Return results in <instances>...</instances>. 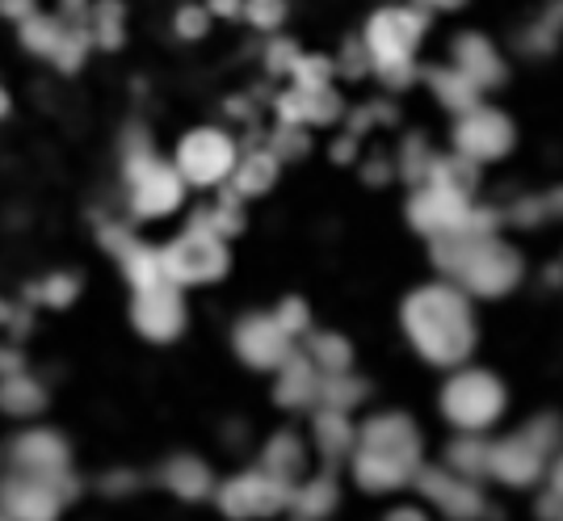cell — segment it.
Returning <instances> with one entry per match:
<instances>
[{"instance_id": "1", "label": "cell", "mask_w": 563, "mask_h": 521, "mask_svg": "<svg viewBox=\"0 0 563 521\" xmlns=\"http://www.w3.org/2000/svg\"><path fill=\"white\" fill-rule=\"evenodd\" d=\"M404 329L412 345L438 366H459L475 350V320L454 286H424L404 303Z\"/></svg>"}, {"instance_id": "2", "label": "cell", "mask_w": 563, "mask_h": 521, "mask_svg": "<svg viewBox=\"0 0 563 521\" xmlns=\"http://www.w3.org/2000/svg\"><path fill=\"white\" fill-rule=\"evenodd\" d=\"M424 25H429V9H421V4H391V9L371 13L362 43L371 51L378 80L387 89L412 85V76H417L412 55H417V43L424 38Z\"/></svg>"}, {"instance_id": "3", "label": "cell", "mask_w": 563, "mask_h": 521, "mask_svg": "<svg viewBox=\"0 0 563 521\" xmlns=\"http://www.w3.org/2000/svg\"><path fill=\"white\" fill-rule=\"evenodd\" d=\"M126 181H131V207L143 219H161V214L181 207V168H168L152 156L147 140L126 156Z\"/></svg>"}, {"instance_id": "4", "label": "cell", "mask_w": 563, "mask_h": 521, "mask_svg": "<svg viewBox=\"0 0 563 521\" xmlns=\"http://www.w3.org/2000/svg\"><path fill=\"white\" fill-rule=\"evenodd\" d=\"M161 257H165L168 282H177V286L214 282V278L228 269V248H223L219 232H211L202 219H194V228H189L186 236L173 240Z\"/></svg>"}, {"instance_id": "5", "label": "cell", "mask_w": 563, "mask_h": 521, "mask_svg": "<svg viewBox=\"0 0 563 521\" xmlns=\"http://www.w3.org/2000/svg\"><path fill=\"white\" fill-rule=\"evenodd\" d=\"M446 417L454 425L463 429H484L488 421L500 417V408H505V391H500V383L493 375H484V370H467V375H459V379L446 387Z\"/></svg>"}, {"instance_id": "6", "label": "cell", "mask_w": 563, "mask_h": 521, "mask_svg": "<svg viewBox=\"0 0 563 521\" xmlns=\"http://www.w3.org/2000/svg\"><path fill=\"white\" fill-rule=\"evenodd\" d=\"M177 168L194 186H214L235 168V143L223 131H194L177 147Z\"/></svg>"}, {"instance_id": "7", "label": "cell", "mask_w": 563, "mask_h": 521, "mask_svg": "<svg viewBox=\"0 0 563 521\" xmlns=\"http://www.w3.org/2000/svg\"><path fill=\"white\" fill-rule=\"evenodd\" d=\"M454 143H459V152L467 156V160H496V156H505L509 152V143H514V122L505 119V114H496V110H471L459 119V131H454Z\"/></svg>"}, {"instance_id": "8", "label": "cell", "mask_w": 563, "mask_h": 521, "mask_svg": "<svg viewBox=\"0 0 563 521\" xmlns=\"http://www.w3.org/2000/svg\"><path fill=\"white\" fill-rule=\"evenodd\" d=\"M408 214H412V223H417L421 232L446 240V236H459V232H463V223H467V214H471V202H467V193L429 186V190H421L417 198H412Z\"/></svg>"}, {"instance_id": "9", "label": "cell", "mask_w": 563, "mask_h": 521, "mask_svg": "<svg viewBox=\"0 0 563 521\" xmlns=\"http://www.w3.org/2000/svg\"><path fill=\"white\" fill-rule=\"evenodd\" d=\"M186 324V308H181V295L173 282L147 286V290H135V329L152 341H168L177 336Z\"/></svg>"}, {"instance_id": "10", "label": "cell", "mask_w": 563, "mask_h": 521, "mask_svg": "<svg viewBox=\"0 0 563 521\" xmlns=\"http://www.w3.org/2000/svg\"><path fill=\"white\" fill-rule=\"evenodd\" d=\"M235 350L249 366H286L290 362V332L278 324V315H249L235 329Z\"/></svg>"}, {"instance_id": "11", "label": "cell", "mask_w": 563, "mask_h": 521, "mask_svg": "<svg viewBox=\"0 0 563 521\" xmlns=\"http://www.w3.org/2000/svg\"><path fill=\"white\" fill-rule=\"evenodd\" d=\"M454 68L467 71L479 89L505 80V59L496 55V47L484 34H459V38H454Z\"/></svg>"}, {"instance_id": "12", "label": "cell", "mask_w": 563, "mask_h": 521, "mask_svg": "<svg viewBox=\"0 0 563 521\" xmlns=\"http://www.w3.org/2000/svg\"><path fill=\"white\" fill-rule=\"evenodd\" d=\"M429 85H433V93L442 106H450L459 119L471 114V110H479V85L471 80L467 71L459 68H433L429 71Z\"/></svg>"}, {"instance_id": "13", "label": "cell", "mask_w": 563, "mask_h": 521, "mask_svg": "<svg viewBox=\"0 0 563 521\" xmlns=\"http://www.w3.org/2000/svg\"><path fill=\"white\" fill-rule=\"evenodd\" d=\"M320 387L324 383L316 379V362L311 357H290L286 362V370H282V383H278V400L282 403H303L311 396H320Z\"/></svg>"}, {"instance_id": "14", "label": "cell", "mask_w": 563, "mask_h": 521, "mask_svg": "<svg viewBox=\"0 0 563 521\" xmlns=\"http://www.w3.org/2000/svg\"><path fill=\"white\" fill-rule=\"evenodd\" d=\"M274 173H278V156H274V152H253L249 160H240V168H235L232 193H244V198L265 193L269 186H274Z\"/></svg>"}, {"instance_id": "15", "label": "cell", "mask_w": 563, "mask_h": 521, "mask_svg": "<svg viewBox=\"0 0 563 521\" xmlns=\"http://www.w3.org/2000/svg\"><path fill=\"white\" fill-rule=\"evenodd\" d=\"M18 463L30 467V472H55L64 463V446L51 433H25L18 442Z\"/></svg>"}, {"instance_id": "16", "label": "cell", "mask_w": 563, "mask_h": 521, "mask_svg": "<svg viewBox=\"0 0 563 521\" xmlns=\"http://www.w3.org/2000/svg\"><path fill=\"white\" fill-rule=\"evenodd\" d=\"M122 18H126L122 0H97L93 9H89V34H93V43H101L106 51L122 47Z\"/></svg>"}, {"instance_id": "17", "label": "cell", "mask_w": 563, "mask_h": 521, "mask_svg": "<svg viewBox=\"0 0 563 521\" xmlns=\"http://www.w3.org/2000/svg\"><path fill=\"white\" fill-rule=\"evenodd\" d=\"M64 30H68L64 22L34 13V18H25V22H22V43H25V51L47 55V59H51V55H55V47H59V38H64Z\"/></svg>"}, {"instance_id": "18", "label": "cell", "mask_w": 563, "mask_h": 521, "mask_svg": "<svg viewBox=\"0 0 563 521\" xmlns=\"http://www.w3.org/2000/svg\"><path fill=\"white\" fill-rule=\"evenodd\" d=\"M89 47H93V34L85 30V25H68L64 30V38H59V47H55V68L59 71H76L80 64H85V55H89Z\"/></svg>"}, {"instance_id": "19", "label": "cell", "mask_w": 563, "mask_h": 521, "mask_svg": "<svg viewBox=\"0 0 563 521\" xmlns=\"http://www.w3.org/2000/svg\"><path fill=\"white\" fill-rule=\"evenodd\" d=\"M311 362H316L320 370H329V375H345V370H350V345H345L341 336H332V332H320V336L311 341Z\"/></svg>"}, {"instance_id": "20", "label": "cell", "mask_w": 563, "mask_h": 521, "mask_svg": "<svg viewBox=\"0 0 563 521\" xmlns=\"http://www.w3.org/2000/svg\"><path fill=\"white\" fill-rule=\"evenodd\" d=\"M244 22L253 25V30L274 34L286 22V0H244Z\"/></svg>"}, {"instance_id": "21", "label": "cell", "mask_w": 563, "mask_h": 521, "mask_svg": "<svg viewBox=\"0 0 563 521\" xmlns=\"http://www.w3.org/2000/svg\"><path fill=\"white\" fill-rule=\"evenodd\" d=\"M290 76L299 80V89H329L332 59H324V55H307V59H299V68L290 71Z\"/></svg>"}, {"instance_id": "22", "label": "cell", "mask_w": 563, "mask_h": 521, "mask_svg": "<svg viewBox=\"0 0 563 521\" xmlns=\"http://www.w3.org/2000/svg\"><path fill=\"white\" fill-rule=\"evenodd\" d=\"M38 403H43L38 383H30V379L4 383V408H9V412H30V408H38Z\"/></svg>"}, {"instance_id": "23", "label": "cell", "mask_w": 563, "mask_h": 521, "mask_svg": "<svg viewBox=\"0 0 563 521\" xmlns=\"http://www.w3.org/2000/svg\"><path fill=\"white\" fill-rule=\"evenodd\" d=\"M173 25H177L181 38H202V34L211 30V9H202V4H181Z\"/></svg>"}, {"instance_id": "24", "label": "cell", "mask_w": 563, "mask_h": 521, "mask_svg": "<svg viewBox=\"0 0 563 521\" xmlns=\"http://www.w3.org/2000/svg\"><path fill=\"white\" fill-rule=\"evenodd\" d=\"M320 396L329 400V408H345V403L362 400V383L345 379V375H329V379H324V387H320Z\"/></svg>"}, {"instance_id": "25", "label": "cell", "mask_w": 563, "mask_h": 521, "mask_svg": "<svg viewBox=\"0 0 563 521\" xmlns=\"http://www.w3.org/2000/svg\"><path fill=\"white\" fill-rule=\"evenodd\" d=\"M299 47L290 43V38H274L269 43V51H265V64H269V71H295L299 68Z\"/></svg>"}, {"instance_id": "26", "label": "cell", "mask_w": 563, "mask_h": 521, "mask_svg": "<svg viewBox=\"0 0 563 521\" xmlns=\"http://www.w3.org/2000/svg\"><path fill=\"white\" fill-rule=\"evenodd\" d=\"M278 324L290 332V336H295V332H303L307 329V308L299 303V299H286V303L278 308Z\"/></svg>"}, {"instance_id": "27", "label": "cell", "mask_w": 563, "mask_h": 521, "mask_svg": "<svg viewBox=\"0 0 563 521\" xmlns=\"http://www.w3.org/2000/svg\"><path fill=\"white\" fill-rule=\"evenodd\" d=\"M38 295H47V303H55V308H68L71 299H76V282L71 278H51Z\"/></svg>"}, {"instance_id": "28", "label": "cell", "mask_w": 563, "mask_h": 521, "mask_svg": "<svg viewBox=\"0 0 563 521\" xmlns=\"http://www.w3.org/2000/svg\"><path fill=\"white\" fill-rule=\"evenodd\" d=\"M0 9H4V18H13V22L22 25L25 18H34L38 9H34V0H0Z\"/></svg>"}, {"instance_id": "29", "label": "cell", "mask_w": 563, "mask_h": 521, "mask_svg": "<svg viewBox=\"0 0 563 521\" xmlns=\"http://www.w3.org/2000/svg\"><path fill=\"white\" fill-rule=\"evenodd\" d=\"M211 13H219V18H235V13H244V0H211Z\"/></svg>"}, {"instance_id": "30", "label": "cell", "mask_w": 563, "mask_h": 521, "mask_svg": "<svg viewBox=\"0 0 563 521\" xmlns=\"http://www.w3.org/2000/svg\"><path fill=\"white\" fill-rule=\"evenodd\" d=\"M417 4H421V9H459L463 0H417Z\"/></svg>"}, {"instance_id": "31", "label": "cell", "mask_w": 563, "mask_h": 521, "mask_svg": "<svg viewBox=\"0 0 563 521\" xmlns=\"http://www.w3.org/2000/svg\"><path fill=\"white\" fill-rule=\"evenodd\" d=\"M64 9H68V13H80V9H85V0H64Z\"/></svg>"}, {"instance_id": "32", "label": "cell", "mask_w": 563, "mask_h": 521, "mask_svg": "<svg viewBox=\"0 0 563 521\" xmlns=\"http://www.w3.org/2000/svg\"><path fill=\"white\" fill-rule=\"evenodd\" d=\"M555 484H560V492H563V463H560V472H555Z\"/></svg>"}, {"instance_id": "33", "label": "cell", "mask_w": 563, "mask_h": 521, "mask_svg": "<svg viewBox=\"0 0 563 521\" xmlns=\"http://www.w3.org/2000/svg\"><path fill=\"white\" fill-rule=\"evenodd\" d=\"M560 18H563V4H560Z\"/></svg>"}]
</instances>
